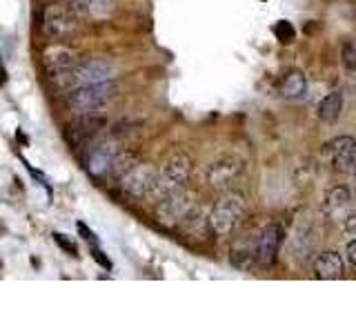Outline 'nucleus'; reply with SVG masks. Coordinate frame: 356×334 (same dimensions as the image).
I'll return each instance as SVG.
<instances>
[{"mask_svg": "<svg viewBox=\"0 0 356 334\" xmlns=\"http://www.w3.org/2000/svg\"><path fill=\"white\" fill-rule=\"evenodd\" d=\"M281 94L287 100H300L307 94V76L298 70H292L289 74H285L283 83H281Z\"/></svg>", "mask_w": 356, "mask_h": 334, "instance_id": "nucleus-13", "label": "nucleus"}, {"mask_svg": "<svg viewBox=\"0 0 356 334\" xmlns=\"http://www.w3.org/2000/svg\"><path fill=\"white\" fill-rule=\"evenodd\" d=\"M118 165V150L114 145H96L87 154V172L92 176H105L107 172L116 170Z\"/></svg>", "mask_w": 356, "mask_h": 334, "instance_id": "nucleus-9", "label": "nucleus"}, {"mask_svg": "<svg viewBox=\"0 0 356 334\" xmlns=\"http://www.w3.org/2000/svg\"><path fill=\"white\" fill-rule=\"evenodd\" d=\"M350 205H352V194L345 185H337L327 189L325 198H323V212L332 218L345 214V212L350 209Z\"/></svg>", "mask_w": 356, "mask_h": 334, "instance_id": "nucleus-12", "label": "nucleus"}, {"mask_svg": "<svg viewBox=\"0 0 356 334\" xmlns=\"http://www.w3.org/2000/svg\"><path fill=\"white\" fill-rule=\"evenodd\" d=\"M343 65L348 67L350 72L356 70V42H345L343 45Z\"/></svg>", "mask_w": 356, "mask_h": 334, "instance_id": "nucleus-17", "label": "nucleus"}, {"mask_svg": "<svg viewBox=\"0 0 356 334\" xmlns=\"http://www.w3.org/2000/svg\"><path fill=\"white\" fill-rule=\"evenodd\" d=\"M44 29H47L49 36H67L72 29H74V22L72 18L65 14L60 9H47L44 14Z\"/></svg>", "mask_w": 356, "mask_h": 334, "instance_id": "nucleus-15", "label": "nucleus"}, {"mask_svg": "<svg viewBox=\"0 0 356 334\" xmlns=\"http://www.w3.org/2000/svg\"><path fill=\"white\" fill-rule=\"evenodd\" d=\"M343 111V94L341 92H330L325 98L318 103V118L323 122H334Z\"/></svg>", "mask_w": 356, "mask_h": 334, "instance_id": "nucleus-16", "label": "nucleus"}, {"mask_svg": "<svg viewBox=\"0 0 356 334\" xmlns=\"http://www.w3.org/2000/svg\"><path fill=\"white\" fill-rule=\"evenodd\" d=\"M241 172H243V165L238 159H234V156H220V159L209 163L207 167V183L216 189L227 187L236 181Z\"/></svg>", "mask_w": 356, "mask_h": 334, "instance_id": "nucleus-7", "label": "nucleus"}, {"mask_svg": "<svg viewBox=\"0 0 356 334\" xmlns=\"http://www.w3.org/2000/svg\"><path fill=\"white\" fill-rule=\"evenodd\" d=\"M314 276L323 278V281H332V278H341L345 272V265L339 252H321L316 259H314Z\"/></svg>", "mask_w": 356, "mask_h": 334, "instance_id": "nucleus-11", "label": "nucleus"}, {"mask_svg": "<svg viewBox=\"0 0 356 334\" xmlns=\"http://www.w3.org/2000/svg\"><path fill=\"white\" fill-rule=\"evenodd\" d=\"M245 212H248L245 196L238 192H229L218 200V203L214 205V209H211L209 225L216 234L225 237V234L234 232L241 225V221L245 218Z\"/></svg>", "mask_w": 356, "mask_h": 334, "instance_id": "nucleus-1", "label": "nucleus"}, {"mask_svg": "<svg viewBox=\"0 0 356 334\" xmlns=\"http://www.w3.org/2000/svg\"><path fill=\"white\" fill-rule=\"evenodd\" d=\"M354 196H356V165H354Z\"/></svg>", "mask_w": 356, "mask_h": 334, "instance_id": "nucleus-20", "label": "nucleus"}, {"mask_svg": "<svg viewBox=\"0 0 356 334\" xmlns=\"http://www.w3.org/2000/svg\"><path fill=\"white\" fill-rule=\"evenodd\" d=\"M343 232L348 234V237H356V212H352V214L343 218Z\"/></svg>", "mask_w": 356, "mask_h": 334, "instance_id": "nucleus-18", "label": "nucleus"}, {"mask_svg": "<svg viewBox=\"0 0 356 334\" xmlns=\"http://www.w3.org/2000/svg\"><path fill=\"white\" fill-rule=\"evenodd\" d=\"M345 259L352 267H356V239L348 243V248H345Z\"/></svg>", "mask_w": 356, "mask_h": 334, "instance_id": "nucleus-19", "label": "nucleus"}, {"mask_svg": "<svg viewBox=\"0 0 356 334\" xmlns=\"http://www.w3.org/2000/svg\"><path fill=\"white\" fill-rule=\"evenodd\" d=\"M72 9L85 18L100 20V18L109 16L111 0H72Z\"/></svg>", "mask_w": 356, "mask_h": 334, "instance_id": "nucleus-14", "label": "nucleus"}, {"mask_svg": "<svg viewBox=\"0 0 356 334\" xmlns=\"http://www.w3.org/2000/svg\"><path fill=\"white\" fill-rule=\"evenodd\" d=\"M196 212L194 198L189 196L185 189L176 192L172 196L161 198V207H159V221L165 225H178V223H189Z\"/></svg>", "mask_w": 356, "mask_h": 334, "instance_id": "nucleus-4", "label": "nucleus"}, {"mask_svg": "<svg viewBox=\"0 0 356 334\" xmlns=\"http://www.w3.org/2000/svg\"><path fill=\"white\" fill-rule=\"evenodd\" d=\"M330 163L334 170L348 172L356 165V138L354 136H339L327 145Z\"/></svg>", "mask_w": 356, "mask_h": 334, "instance_id": "nucleus-8", "label": "nucleus"}, {"mask_svg": "<svg viewBox=\"0 0 356 334\" xmlns=\"http://www.w3.org/2000/svg\"><path fill=\"white\" fill-rule=\"evenodd\" d=\"M116 94V83H96V85H78L70 89L67 103L78 111H96L103 109Z\"/></svg>", "mask_w": 356, "mask_h": 334, "instance_id": "nucleus-3", "label": "nucleus"}, {"mask_svg": "<svg viewBox=\"0 0 356 334\" xmlns=\"http://www.w3.org/2000/svg\"><path fill=\"white\" fill-rule=\"evenodd\" d=\"M114 78V67L107 61H85L78 63L67 76V83L72 87L78 85H96V83H107Z\"/></svg>", "mask_w": 356, "mask_h": 334, "instance_id": "nucleus-6", "label": "nucleus"}, {"mask_svg": "<svg viewBox=\"0 0 356 334\" xmlns=\"http://www.w3.org/2000/svg\"><path fill=\"white\" fill-rule=\"evenodd\" d=\"M189 174H192V159L187 154H174L167 165L159 172V181H156V189H154V196H172L176 192L185 189V183Z\"/></svg>", "mask_w": 356, "mask_h": 334, "instance_id": "nucleus-2", "label": "nucleus"}, {"mask_svg": "<svg viewBox=\"0 0 356 334\" xmlns=\"http://www.w3.org/2000/svg\"><path fill=\"white\" fill-rule=\"evenodd\" d=\"M156 181H159V172L149 163H134L122 174V189L134 198H143L147 194H154Z\"/></svg>", "mask_w": 356, "mask_h": 334, "instance_id": "nucleus-5", "label": "nucleus"}, {"mask_svg": "<svg viewBox=\"0 0 356 334\" xmlns=\"http://www.w3.org/2000/svg\"><path fill=\"white\" fill-rule=\"evenodd\" d=\"M281 241H283V230L272 223V225H267L259 241H256V259H259L261 265H272L276 254H278V248H281Z\"/></svg>", "mask_w": 356, "mask_h": 334, "instance_id": "nucleus-10", "label": "nucleus"}]
</instances>
